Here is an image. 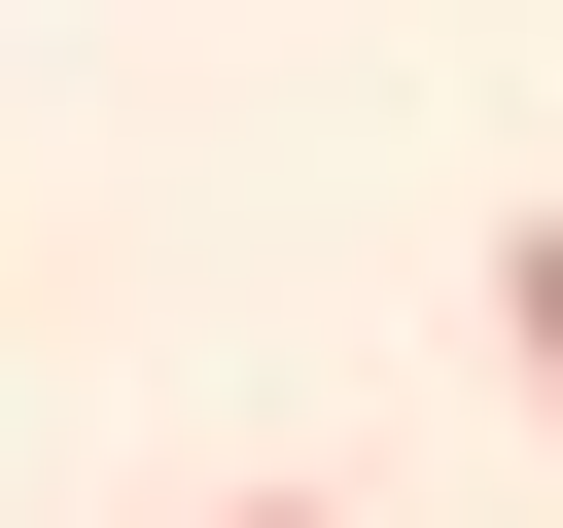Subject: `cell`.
I'll return each mask as SVG.
<instances>
[{
    "mask_svg": "<svg viewBox=\"0 0 563 528\" xmlns=\"http://www.w3.org/2000/svg\"><path fill=\"white\" fill-rule=\"evenodd\" d=\"M493 352H528V458H563V211L493 246Z\"/></svg>",
    "mask_w": 563,
    "mask_h": 528,
    "instance_id": "obj_1",
    "label": "cell"
},
{
    "mask_svg": "<svg viewBox=\"0 0 563 528\" xmlns=\"http://www.w3.org/2000/svg\"><path fill=\"white\" fill-rule=\"evenodd\" d=\"M211 528H352V493H211Z\"/></svg>",
    "mask_w": 563,
    "mask_h": 528,
    "instance_id": "obj_2",
    "label": "cell"
}]
</instances>
